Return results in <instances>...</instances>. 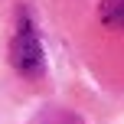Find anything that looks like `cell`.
<instances>
[{
  "mask_svg": "<svg viewBox=\"0 0 124 124\" xmlns=\"http://www.w3.org/2000/svg\"><path fill=\"white\" fill-rule=\"evenodd\" d=\"M10 62L23 78H39L46 69V56H43V46H39L36 36V26H33L30 16H20L16 20V33L10 39Z\"/></svg>",
  "mask_w": 124,
  "mask_h": 124,
  "instance_id": "obj_1",
  "label": "cell"
},
{
  "mask_svg": "<svg viewBox=\"0 0 124 124\" xmlns=\"http://www.w3.org/2000/svg\"><path fill=\"white\" fill-rule=\"evenodd\" d=\"M98 16L105 26L124 33V0H101L98 3Z\"/></svg>",
  "mask_w": 124,
  "mask_h": 124,
  "instance_id": "obj_2",
  "label": "cell"
},
{
  "mask_svg": "<svg viewBox=\"0 0 124 124\" xmlns=\"http://www.w3.org/2000/svg\"><path fill=\"white\" fill-rule=\"evenodd\" d=\"M59 124H82V121H78V118H62Z\"/></svg>",
  "mask_w": 124,
  "mask_h": 124,
  "instance_id": "obj_3",
  "label": "cell"
}]
</instances>
